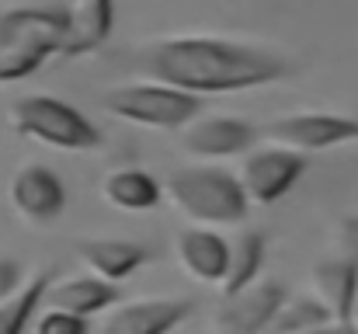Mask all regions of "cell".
Masks as SVG:
<instances>
[{
  "instance_id": "obj_7",
  "label": "cell",
  "mask_w": 358,
  "mask_h": 334,
  "mask_svg": "<svg viewBox=\"0 0 358 334\" xmlns=\"http://www.w3.org/2000/svg\"><path fill=\"white\" fill-rule=\"evenodd\" d=\"M261 136L275 146L310 153V150H331L348 139H358V118L348 115H327V111H303V115H282L271 118Z\"/></svg>"
},
{
  "instance_id": "obj_16",
  "label": "cell",
  "mask_w": 358,
  "mask_h": 334,
  "mask_svg": "<svg viewBox=\"0 0 358 334\" xmlns=\"http://www.w3.org/2000/svg\"><path fill=\"white\" fill-rule=\"evenodd\" d=\"M98 192L112 209H122V213H146L164 199V185H157V178H150L146 171H136V167L108 171L101 178Z\"/></svg>"
},
{
  "instance_id": "obj_17",
  "label": "cell",
  "mask_w": 358,
  "mask_h": 334,
  "mask_svg": "<svg viewBox=\"0 0 358 334\" xmlns=\"http://www.w3.org/2000/svg\"><path fill=\"white\" fill-rule=\"evenodd\" d=\"M119 300L115 286L112 282H101L94 275H77V279H63V282H52L49 293H45V303L49 307H59V310H70V314H80V317H91V314H101L108 310L112 303Z\"/></svg>"
},
{
  "instance_id": "obj_13",
  "label": "cell",
  "mask_w": 358,
  "mask_h": 334,
  "mask_svg": "<svg viewBox=\"0 0 358 334\" xmlns=\"http://www.w3.org/2000/svg\"><path fill=\"white\" fill-rule=\"evenodd\" d=\"M73 258L87 275L119 286L122 279H129L136 268H143L153 258V251L146 244H136V240L94 237V240H73Z\"/></svg>"
},
{
  "instance_id": "obj_4",
  "label": "cell",
  "mask_w": 358,
  "mask_h": 334,
  "mask_svg": "<svg viewBox=\"0 0 358 334\" xmlns=\"http://www.w3.org/2000/svg\"><path fill=\"white\" fill-rule=\"evenodd\" d=\"M66 35V14L59 11H10L0 18V81L24 77L59 49Z\"/></svg>"
},
{
  "instance_id": "obj_8",
  "label": "cell",
  "mask_w": 358,
  "mask_h": 334,
  "mask_svg": "<svg viewBox=\"0 0 358 334\" xmlns=\"http://www.w3.org/2000/svg\"><path fill=\"white\" fill-rule=\"evenodd\" d=\"M285 296L289 293L278 279H254L250 286L223 296V307L213 314V334H264Z\"/></svg>"
},
{
  "instance_id": "obj_1",
  "label": "cell",
  "mask_w": 358,
  "mask_h": 334,
  "mask_svg": "<svg viewBox=\"0 0 358 334\" xmlns=\"http://www.w3.org/2000/svg\"><path fill=\"white\" fill-rule=\"evenodd\" d=\"M129 67L146 81L188 95L247 91L289 74V63L282 56L230 39H213V35L150 39L129 53Z\"/></svg>"
},
{
  "instance_id": "obj_11",
  "label": "cell",
  "mask_w": 358,
  "mask_h": 334,
  "mask_svg": "<svg viewBox=\"0 0 358 334\" xmlns=\"http://www.w3.org/2000/svg\"><path fill=\"white\" fill-rule=\"evenodd\" d=\"M171 251H174V261L178 268L202 282V286H223L227 279V268H230V240L220 237L216 230L209 226H181L171 240Z\"/></svg>"
},
{
  "instance_id": "obj_6",
  "label": "cell",
  "mask_w": 358,
  "mask_h": 334,
  "mask_svg": "<svg viewBox=\"0 0 358 334\" xmlns=\"http://www.w3.org/2000/svg\"><path fill=\"white\" fill-rule=\"evenodd\" d=\"M303 153L285 146H257L250 150L237 167V181L250 206H275L303 174Z\"/></svg>"
},
{
  "instance_id": "obj_22",
  "label": "cell",
  "mask_w": 358,
  "mask_h": 334,
  "mask_svg": "<svg viewBox=\"0 0 358 334\" xmlns=\"http://www.w3.org/2000/svg\"><path fill=\"white\" fill-rule=\"evenodd\" d=\"M331 244H334V251L341 258L358 261V216H345V220L338 223L334 233H331Z\"/></svg>"
},
{
  "instance_id": "obj_3",
  "label": "cell",
  "mask_w": 358,
  "mask_h": 334,
  "mask_svg": "<svg viewBox=\"0 0 358 334\" xmlns=\"http://www.w3.org/2000/svg\"><path fill=\"white\" fill-rule=\"evenodd\" d=\"M10 132L35 139L52 150H91L98 146V129L91 118L52 95H24L7 109Z\"/></svg>"
},
{
  "instance_id": "obj_5",
  "label": "cell",
  "mask_w": 358,
  "mask_h": 334,
  "mask_svg": "<svg viewBox=\"0 0 358 334\" xmlns=\"http://www.w3.org/2000/svg\"><path fill=\"white\" fill-rule=\"evenodd\" d=\"M101 105L122 122L146 125V129H178V125H188L202 111L199 95H188L157 81L112 88L101 95Z\"/></svg>"
},
{
  "instance_id": "obj_19",
  "label": "cell",
  "mask_w": 358,
  "mask_h": 334,
  "mask_svg": "<svg viewBox=\"0 0 358 334\" xmlns=\"http://www.w3.org/2000/svg\"><path fill=\"white\" fill-rule=\"evenodd\" d=\"M49 279H52V272L42 268V272H35V279H28L14 296L0 300V334H21L28 328L35 307L45 300V293H49V286H52Z\"/></svg>"
},
{
  "instance_id": "obj_20",
  "label": "cell",
  "mask_w": 358,
  "mask_h": 334,
  "mask_svg": "<svg viewBox=\"0 0 358 334\" xmlns=\"http://www.w3.org/2000/svg\"><path fill=\"white\" fill-rule=\"evenodd\" d=\"M334 317L310 296H285V303L278 307V314L271 317L268 331L264 334H299V331H310V328H320V324H331Z\"/></svg>"
},
{
  "instance_id": "obj_15",
  "label": "cell",
  "mask_w": 358,
  "mask_h": 334,
  "mask_svg": "<svg viewBox=\"0 0 358 334\" xmlns=\"http://www.w3.org/2000/svg\"><path fill=\"white\" fill-rule=\"evenodd\" d=\"M112 28V0H73L66 11V35L59 53L63 56H80L108 39Z\"/></svg>"
},
{
  "instance_id": "obj_23",
  "label": "cell",
  "mask_w": 358,
  "mask_h": 334,
  "mask_svg": "<svg viewBox=\"0 0 358 334\" xmlns=\"http://www.w3.org/2000/svg\"><path fill=\"white\" fill-rule=\"evenodd\" d=\"M21 286H24V282H21V265H17L14 258H3V254H0V300L14 296Z\"/></svg>"
},
{
  "instance_id": "obj_14",
  "label": "cell",
  "mask_w": 358,
  "mask_h": 334,
  "mask_svg": "<svg viewBox=\"0 0 358 334\" xmlns=\"http://www.w3.org/2000/svg\"><path fill=\"white\" fill-rule=\"evenodd\" d=\"M306 293L334 317V321H348L358 307V261L352 258H327L320 265L310 268L306 275Z\"/></svg>"
},
{
  "instance_id": "obj_25",
  "label": "cell",
  "mask_w": 358,
  "mask_h": 334,
  "mask_svg": "<svg viewBox=\"0 0 358 334\" xmlns=\"http://www.w3.org/2000/svg\"><path fill=\"white\" fill-rule=\"evenodd\" d=\"M352 324H355V331H358V307H355V314H352Z\"/></svg>"
},
{
  "instance_id": "obj_2",
  "label": "cell",
  "mask_w": 358,
  "mask_h": 334,
  "mask_svg": "<svg viewBox=\"0 0 358 334\" xmlns=\"http://www.w3.org/2000/svg\"><path fill=\"white\" fill-rule=\"evenodd\" d=\"M164 199L178 216L195 226L209 223H240L247 216V195L237 174L220 167H181L164 181Z\"/></svg>"
},
{
  "instance_id": "obj_24",
  "label": "cell",
  "mask_w": 358,
  "mask_h": 334,
  "mask_svg": "<svg viewBox=\"0 0 358 334\" xmlns=\"http://www.w3.org/2000/svg\"><path fill=\"white\" fill-rule=\"evenodd\" d=\"M299 334H358V331L355 324H348V321H331V324H320V328H310V331Z\"/></svg>"
},
{
  "instance_id": "obj_18",
  "label": "cell",
  "mask_w": 358,
  "mask_h": 334,
  "mask_svg": "<svg viewBox=\"0 0 358 334\" xmlns=\"http://www.w3.org/2000/svg\"><path fill=\"white\" fill-rule=\"evenodd\" d=\"M261 261H264V237L257 230H237L230 237V268H227L220 293L230 296L243 286H250L261 272Z\"/></svg>"
},
{
  "instance_id": "obj_21",
  "label": "cell",
  "mask_w": 358,
  "mask_h": 334,
  "mask_svg": "<svg viewBox=\"0 0 358 334\" xmlns=\"http://www.w3.org/2000/svg\"><path fill=\"white\" fill-rule=\"evenodd\" d=\"M31 334H91V328H87V317L70 314V310H59V307H49L35 321V331Z\"/></svg>"
},
{
  "instance_id": "obj_10",
  "label": "cell",
  "mask_w": 358,
  "mask_h": 334,
  "mask_svg": "<svg viewBox=\"0 0 358 334\" xmlns=\"http://www.w3.org/2000/svg\"><path fill=\"white\" fill-rule=\"evenodd\" d=\"M192 300H171V296H150V300H129L112 307L91 334H167L181 321H188Z\"/></svg>"
},
{
  "instance_id": "obj_9",
  "label": "cell",
  "mask_w": 358,
  "mask_h": 334,
  "mask_svg": "<svg viewBox=\"0 0 358 334\" xmlns=\"http://www.w3.org/2000/svg\"><path fill=\"white\" fill-rule=\"evenodd\" d=\"M7 206L24 226H49L66 206V188L49 167L21 164L7 181Z\"/></svg>"
},
{
  "instance_id": "obj_12",
  "label": "cell",
  "mask_w": 358,
  "mask_h": 334,
  "mask_svg": "<svg viewBox=\"0 0 358 334\" xmlns=\"http://www.w3.org/2000/svg\"><path fill=\"white\" fill-rule=\"evenodd\" d=\"M257 139V129L234 115H195L181 132V150L195 160H223L250 150Z\"/></svg>"
}]
</instances>
